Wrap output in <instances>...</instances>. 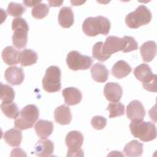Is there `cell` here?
I'll return each mask as SVG.
<instances>
[{
    "instance_id": "cell-19",
    "label": "cell",
    "mask_w": 157,
    "mask_h": 157,
    "mask_svg": "<svg viewBox=\"0 0 157 157\" xmlns=\"http://www.w3.org/2000/svg\"><path fill=\"white\" fill-rule=\"evenodd\" d=\"M20 53L12 46H7L2 51V59L7 65H17L20 63Z\"/></svg>"
},
{
    "instance_id": "cell-39",
    "label": "cell",
    "mask_w": 157,
    "mask_h": 157,
    "mask_svg": "<svg viewBox=\"0 0 157 157\" xmlns=\"http://www.w3.org/2000/svg\"><path fill=\"white\" fill-rule=\"evenodd\" d=\"M49 3V6L51 7H59L63 4L64 0H47Z\"/></svg>"
},
{
    "instance_id": "cell-30",
    "label": "cell",
    "mask_w": 157,
    "mask_h": 157,
    "mask_svg": "<svg viewBox=\"0 0 157 157\" xmlns=\"http://www.w3.org/2000/svg\"><path fill=\"white\" fill-rule=\"evenodd\" d=\"M49 13V7L46 4L40 3L36 5V7H33V11H32V15L33 18L36 19H43L45 18Z\"/></svg>"
},
{
    "instance_id": "cell-2",
    "label": "cell",
    "mask_w": 157,
    "mask_h": 157,
    "mask_svg": "<svg viewBox=\"0 0 157 157\" xmlns=\"http://www.w3.org/2000/svg\"><path fill=\"white\" fill-rule=\"evenodd\" d=\"M130 130L132 136L144 142L153 140L157 136L156 127L153 123L150 122H144L142 120L132 121Z\"/></svg>"
},
{
    "instance_id": "cell-41",
    "label": "cell",
    "mask_w": 157,
    "mask_h": 157,
    "mask_svg": "<svg viewBox=\"0 0 157 157\" xmlns=\"http://www.w3.org/2000/svg\"><path fill=\"white\" fill-rule=\"evenodd\" d=\"M71 4L74 5V6H80V5H82L86 2V0H70Z\"/></svg>"
},
{
    "instance_id": "cell-9",
    "label": "cell",
    "mask_w": 157,
    "mask_h": 157,
    "mask_svg": "<svg viewBox=\"0 0 157 157\" xmlns=\"http://www.w3.org/2000/svg\"><path fill=\"white\" fill-rule=\"evenodd\" d=\"M144 116H145V110L140 101L134 100L130 102V104L127 106V117L130 120L132 121L144 120Z\"/></svg>"
},
{
    "instance_id": "cell-26",
    "label": "cell",
    "mask_w": 157,
    "mask_h": 157,
    "mask_svg": "<svg viewBox=\"0 0 157 157\" xmlns=\"http://www.w3.org/2000/svg\"><path fill=\"white\" fill-rule=\"evenodd\" d=\"M1 110L4 113V115L10 118V119H17L20 115L19 108L16 103H14V102H9V103L2 102Z\"/></svg>"
},
{
    "instance_id": "cell-14",
    "label": "cell",
    "mask_w": 157,
    "mask_h": 157,
    "mask_svg": "<svg viewBox=\"0 0 157 157\" xmlns=\"http://www.w3.org/2000/svg\"><path fill=\"white\" fill-rule=\"evenodd\" d=\"M62 94L67 105L78 104L82 100V92L76 87H67L63 90Z\"/></svg>"
},
{
    "instance_id": "cell-12",
    "label": "cell",
    "mask_w": 157,
    "mask_h": 157,
    "mask_svg": "<svg viewBox=\"0 0 157 157\" xmlns=\"http://www.w3.org/2000/svg\"><path fill=\"white\" fill-rule=\"evenodd\" d=\"M5 78L11 85L19 86L25 80V74L22 68L18 67H10L5 71Z\"/></svg>"
},
{
    "instance_id": "cell-32",
    "label": "cell",
    "mask_w": 157,
    "mask_h": 157,
    "mask_svg": "<svg viewBox=\"0 0 157 157\" xmlns=\"http://www.w3.org/2000/svg\"><path fill=\"white\" fill-rule=\"evenodd\" d=\"M106 119L104 117L101 116H95L91 119V126L94 128L95 130H102L104 129L106 126Z\"/></svg>"
},
{
    "instance_id": "cell-45",
    "label": "cell",
    "mask_w": 157,
    "mask_h": 157,
    "mask_svg": "<svg viewBox=\"0 0 157 157\" xmlns=\"http://www.w3.org/2000/svg\"><path fill=\"white\" fill-rule=\"evenodd\" d=\"M121 1H123V2H129V1H131V0H121Z\"/></svg>"
},
{
    "instance_id": "cell-3",
    "label": "cell",
    "mask_w": 157,
    "mask_h": 157,
    "mask_svg": "<svg viewBox=\"0 0 157 157\" xmlns=\"http://www.w3.org/2000/svg\"><path fill=\"white\" fill-rule=\"evenodd\" d=\"M39 116V111L36 105L29 104L24 107L20 112L17 119H15L14 125L18 130H27L36 124Z\"/></svg>"
},
{
    "instance_id": "cell-8",
    "label": "cell",
    "mask_w": 157,
    "mask_h": 157,
    "mask_svg": "<svg viewBox=\"0 0 157 157\" xmlns=\"http://www.w3.org/2000/svg\"><path fill=\"white\" fill-rule=\"evenodd\" d=\"M126 47V39L125 37L120 38L117 36H109L103 44V51L108 56H111L118 51H124Z\"/></svg>"
},
{
    "instance_id": "cell-35",
    "label": "cell",
    "mask_w": 157,
    "mask_h": 157,
    "mask_svg": "<svg viewBox=\"0 0 157 157\" xmlns=\"http://www.w3.org/2000/svg\"><path fill=\"white\" fill-rule=\"evenodd\" d=\"M85 153H83L82 149H69L67 152V157H83Z\"/></svg>"
},
{
    "instance_id": "cell-27",
    "label": "cell",
    "mask_w": 157,
    "mask_h": 157,
    "mask_svg": "<svg viewBox=\"0 0 157 157\" xmlns=\"http://www.w3.org/2000/svg\"><path fill=\"white\" fill-rule=\"evenodd\" d=\"M107 110L109 111V117L115 118L125 114V106L122 103H110L107 107Z\"/></svg>"
},
{
    "instance_id": "cell-5",
    "label": "cell",
    "mask_w": 157,
    "mask_h": 157,
    "mask_svg": "<svg viewBox=\"0 0 157 157\" xmlns=\"http://www.w3.org/2000/svg\"><path fill=\"white\" fill-rule=\"evenodd\" d=\"M152 19L151 12L149 9H147L145 6L141 5V6L137 7L134 12L127 15L125 19L127 26L131 29H137L141 26L149 24Z\"/></svg>"
},
{
    "instance_id": "cell-22",
    "label": "cell",
    "mask_w": 157,
    "mask_h": 157,
    "mask_svg": "<svg viewBox=\"0 0 157 157\" xmlns=\"http://www.w3.org/2000/svg\"><path fill=\"white\" fill-rule=\"evenodd\" d=\"M132 72V68L131 66L128 64L126 61L120 60L117 63H115V65L112 68V75L117 78H123L127 77L129 74Z\"/></svg>"
},
{
    "instance_id": "cell-33",
    "label": "cell",
    "mask_w": 157,
    "mask_h": 157,
    "mask_svg": "<svg viewBox=\"0 0 157 157\" xmlns=\"http://www.w3.org/2000/svg\"><path fill=\"white\" fill-rule=\"evenodd\" d=\"M126 39V47L124 49L123 52H131V51H134L136 50L139 48V45H137V42L136 41V39L132 36H124Z\"/></svg>"
},
{
    "instance_id": "cell-37",
    "label": "cell",
    "mask_w": 157,
    "mask_h": 157,
    "mask_svg": "<svg viewBox=\"0 0 157 157\" xmlns=\"http://www.w3.org/2000/svg\"><path fill=\"white\" fill-rule=\"evenodd\" d=\"M148 114H149L150 119L154 123H157V106L156 105H154L153 107L151 108V109L149 110V112H148Z\"/></svg>"
},
{
    "instance_id": "cell-44",
    "label": "cell",
    "mask_w": 157,
    "mask_h": 157,
    "mask_svg": "<svg viewBox=\"0 0 157 157\" xmlns=\"http://www.w3.org/2000/svg\"><path fill=\"white\" fill-rule=\"evenodd\" d=\"M152 157H157V150L153 153V156H152Z\"/></svg>"
},
{
    "instance_id": "cell-11",
    "label": "cell",
    "mask_w": 157,
    "mask_h": 157,
    "mask_svg": "<svg viewBox=\"0 0 157 157\" xmlns=\"http://www.w3.org/2000/svg\"><path fill=\"white\" fill-rule=\"evenodd\" d=\"M54 151V144L49 140H38L34 145L33 153L37 157H50Z\"/></svg>"
},
{
    "instance_id": "cell-36",
    "label": "cell",
    "mask_w": 157,
    "mask_h": 157,
    "mask_svg": "<svg viewBox=\"0 0 157 157\" xmlns=\"http://www.w3.org/2000/svg\"><path fill=\"white\" fill-rule=\"evenodd\" d=\"M10 157H27V153L23 149L19 148V147H16V148H14L11 151Z\"/></svg>"
},
{
    "instance_id": "cell-13",
    "label": "cell",
    "mask_w": 157,
    "mask_h": 157,
    "mask_svg": "<svg viewBox=\"0 0 157 157\" xmlns=\"http://www.w3.org/2000/svg\"><path fill=\"white\" fill-rule=\"evenodd\" d=\"M54 119L60 125H68L72 121V113L70 108L66 105L57 107L54 111Z\"/></svg>"
},
{
    "instance_id": "cell-42",
    "label": "cell",
    "mask_w": 157,
    "mask_h": 157,
    "mask_svg": "<svg viewBox=\"0 0 157 157\" xmlns=\"http://www.w3.org/2000/svg\"><path fill=\"white\" fill-rule=\"evenodd\" d=\"M96 1L98 2V3H100V4H108V3H109L110 1H111V0H96Z\"/></svg>"
},
{
    "instance_id": "cell-29",
    "label": "cell",
    "mask_w": 157,
    "mask_h": 157,
    "mask_svg": "<svg viewBox=\"0 0 157 157\" xmlns=\"http://www.w3.org/2000/svg\"><path fill=\"white\" fill-rule=\"evenodd\" d=\"M25 11H26V8H25L23 5L19 3H15V2L9 3L8 8H7V13L10 16H13L15 18H20V16H22L25 13Z\"/></svg>"
},
{
    "instance_id": "cell-40",
    "label": "cell",
    "mask_w": 157,
    "mask_h": 157,
    "mask_svg": "<svg viewBox=\"0 0 157 157\" xmlns=\"http://www.w3.org/2000/svg\"><path fill=\"white\" fill-rule=\"evenodd\" d=\"M107 157H125V155L120 151H111Z\"/></svg>"
},
{
    "instance_id": "cell-7",
    "label": "cell",
    "mask_w": 157,
    "mask_h": 157,
    "mask_svg": "<svg viewBox=\"0 0 157 157\" xmlns=\"http://www.w3.org/2000/svg\"><path fill=\"white\" fill-rule=\"evenodd\" d=\"M68 67L73 71L86 70L92 65V59L90 56L82 55L78 51L69 52L66 59Z\"/></svg>"
},
{
    "instance_id": "cell-6",
    "label": "cell",
    "mask_w": 157,
    "mask_h": 157,
    "mask_svg": "<svg viewBox=\"0 0 157 157\" xmlns=\"http://www.w3.org/2000/svg\"><path fill=\"white\" fill-rule=\"evenodd\" d=\"M42 86L47 92H56L61 88V71L57 66L47 68L42 78Z\"/></svg>"
},
{
    "instance_id": "cell-28",
    "label": "cell",
    "mask_w": 157,
    "mask_h": 157,
    "mask_svg": "<svg viewBox=\"0 0 157 157\" xmlns=\"http://www.w3.org/2000/svg\"><path fill=\"white\" fill-rule=\"evenodd\" d=\"M103 42L99 41L95 43L94 45H93L92 47V56L93 58L97 59V60L99 61H106L108 58H110V56L106 55V54L104 53V51H103Z\"/></svg>"
},
{
    "instance_id": "cell-46",
    "label": "cell",
    "mask_w": 157,
    "mask_h": 157,
    "mask_svg": "<svg viewBox=\"0 0 157 157\" xmlns=\"http://www.w3.org/2000/svg\"><path fill=\"white\" fill-rule=\"evenodd\" d=\"M156 106H157V97H156V104H155Z\"/></svg>"
},
{
    "instance_id": "cell-23",
    "label": "cell",
    "mask_w": 157,
    "mask_h": 157,
    "mask_svg": "<svg viewBox=\"0 0 157 157\" xmlns=\"http://www.w3.org/2000/svg\"><path fill=\"white\" fill-rule=\"evenodd\" d=\"M144 152V145L137 140H132L126 144L124 153L128 157H140Z\"/></svg>"
},
{
    "instance_id": "cell-4",
    "label": "cell",
    "mask_w": 157,
    "mask_h": 157,
    "mask_svg": "<svg viewBox=\"0 0 157 157\" xmlns=\"http://www.w3.org/2000/svg\"><path fill=\"white\" fill-rule=\"evenodd\" d=\"M12 29L14 31V34L12 36L14 46L18 49L25 48L28 42L29 32V25L26 20L22 18H15L12 22Z\"/></svg>"
},
{
    "instance_id": "cell-34",
    "label": "cell",
    "mask_w": 157,
    "mask_h": 157,
    "mask_svg": "<svg viewBox=\"0 0 157 157\" xmlns=\"http://www.w3.org/2000/svg\"><path fill=\"white\" fill-rule=\"evenodd\" d=\"M144 90L151 91V92H157V75H153L152 78L145 83H142Z\"/></svg>"
},
{
    "instance_id": "cell-24",
    "label": "cell",
    "mask_w": 157,
    "mask_h": 157,
    "mask_svg": "<svg viewBox=\"0 0 157 157\" xmlns=\"http://www.w3.org/2000/svg\"><path fill=\"white\" fill-rule=\"evenodd\" d=\"M92 78L97 82H104L108 78V70L104 65L100 63L94 64L91 67Z\"/></svg>"
},
{
    "instance_id": "cell-1",
    "label": "cell",
    "mask_w": 157,
    "mask_h": 157,
    "mask_svg": "<svg viewBox=\"0 0 157 157\" xmlns=\"http://www.w3.org/2000/svg\"><path fill=\"white\" fill-rule=\"evenodd\" d=\"M111 28L110 21L105 17H90L82 24V31L87 36H96L98 34H108Z\"/></svg>"
},
{
    "instance_id": "cell-16",
    "label": "cell",
    "mask_w": 157,
    "mask_h": 157,
    "mask_svg": "<svg viewBox=\"0 0 157 157\" xmlns=\"http://www.w3.org/2000/svg\"><path fill=\"white\" fill-rule=\"evenodd\" d=\"M34 130H36V135L38 137L42 140H46L47 137L52 134L53 132V124L49 121L39 120L34 125Z\"/></svg>"
},
{
    "instance_id": "cell-25",
    "label": "cell",
    "mask_w": 157,
    "mask_h": 157,
    "mask_svg": "<svg viewBox=\"0 0 157 157\" xmlns=\"http://www.w3.org/2000/svg\"><path fill=\"white\" fill-rule=\"evenodd\" d=\"M37 61V54L32 49H24L20 53V63L23 67L31 66Z\"/></svg>"
},
{
    "instance_id": "cell-47",
    "label": "cell",
    "mask_w": 157,
    "mask_h": 157,
    "mask_svg": "<svg viewBox=\"0 0 157 157\" xmlns=\"http://www.w3.org/2000/svg\"><path fill=\"white\" fill-rule=\"evenodd\" d=\"M50 157H57V156H50Z\"/></svg>"
},
{
    "instance_id": "cell-15",
    "label": "cell",
    "mask_w": 157,
    "mask_h": 157,
    "mask_svg": "<svg viewBox=\"0 0 157 157\" xmlns=\"http://www.w3.org/2000/svg\"><path fill=\"white\" fill-rule=\"evenodd\" d=\"M157 53V44L154 41H146L140 47V55L144 62H150Z\"/></svg>"
},
{
    "instance_id": "cell-17",
    "label": "cell",
    "mask_w": 157,
    "mask_h": 157,
    "mask_svg": "<svg viewBox=\"0 0 157 157\" xmlns=\"http://www.w3.org/2000/svg\"><path fill=\"white\" fill-rule=\"evenodd\" d=\"M58 22L59 25L64 28L68 29L71 28L74 24V13L70 7H63L61 8L58 15Z\"/></svg>"
},
{
    "instance_id": "cell-21",
    "label": "cell",
    "mask_w": 157,
    "mask_h": 157,
    "mask_svg": "<svg viewBox=\"0 0 157 157\" xmlns=\"http://www.w3.org/2000/svg\"><path fill=\"white\" fill-rule=\"evenodd\" d=\"M3 139L10 146L17 147L22 142V132L18 129H11L4 132Z\"/></svg>"
},
{
    "instance_id": "cell-38",
    "label": "cell",
    "mask_w": 157,
    "mask_h": 157,
    "mask_svg": "<svg viewBox=\"0 0 157 157\" xmlns=\"http://www.w3.org/2000/svg\"><path fill=\"white\" fill-rule=\"evenodd\" d=\"M42 0H23L24 4L26 5L27 7H36V5L40 4Z\"/></svg>"
},
{
    "instance_id": "cell-31",
    "label": "cell",
    "mask_w": 157,
    "mask_h": 157,
    "mask_svg": "<svg viewBox=\"0 0 157 157\" xmlns=\"http://www.w3.org/2000/svg\"><path fill=\"white\" fill-rule=\"evenodd\" d=\"M1 100L4 103H9L13 102V99L15 97V92L14 90L9 86L6 85H1Z\"/></svg>"
},
{
    "instance_id": "cell-43",
    "label": "cell",
    "mask_w": 157,
    "mask_h": 157,
    "mask_svg": "<svg viewBox=\"0 0 157 157\" xmlns=\"http://www.w3.org/2000/svg\"><path fill=\"white\" fill-rule=\"evenodd\" d=\"M137 1L140 2V3H148L151 1V0H137Z\"/></svg>"
},
{
    "instance_id": "cell-10",
    "label": "cell",
    "mask_w": 157,
    "mask_h": 157,
    "mask_svg": "<svg viewBox=\"0 0 157 157\" xmlns=\"http://www.w3.org/2000/svg\"><path fill=\"white\" fill-rule=\"evenodd\" d=\"M123 94V90L121 86L116 82H109L106 83L104 87V96L107 100H109L111 103H118L121 99Z\"/></svg>"
},
{
    "instance_id": "cell-20",
    "label": "cell",
    "mask_w": 157,
    "mask_h": 157,
    "mask_svg": "<svg viewBox=\"0 0 157 157\" xmlns=\"http://www.w3.org/2000/svg\"><path fill=\"white\" fill-rule=\"evenodd\" d=\"M134 74L137 80L140 81L142 83L149 82L153 77L151 69L147 64H141V65L137 66L134 70Z\"/></svg>"
},
{
    "instance_id": "cell-18",
    "label": "cell",
    "mask_w": 157,
    "mask_h": 157,
    "mask_svg": "<svg viewBox=\"0 0 157 157\" xmlns=\"http://www.w3.org/2000/svg\"><path fill=\"white\" fill-rule=\"evenodd\" d=\"M82 144L83 136L78 131H72L66 136V145L69 149H80Z\"/></svg>"
}]
</instances>
